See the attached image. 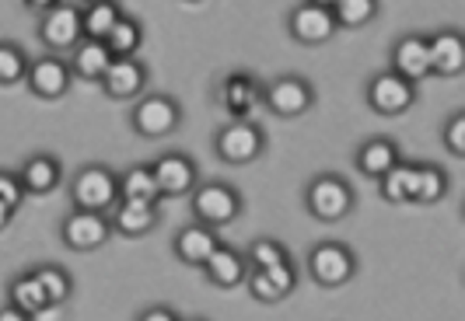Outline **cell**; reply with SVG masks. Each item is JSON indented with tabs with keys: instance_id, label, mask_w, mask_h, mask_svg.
<instances>
[{
	"instance_id": "cell-1",
	"label": "cell",
	"mask_w": 465,
	"mask_h": 321,
	"mask_svg": "<svg viewBox=\"0 0 465 321\" xmlns=\"http://www.w3.org/2000/svg\"><path fill=\"white\" fill-rule=\"evenodd\" d=\"M119 199H123L119 196V171H113L109 164H84L70 179V203H74V209L113 213Z\"/></svg>"
},
{
	"instance_id": "cell-2",
	"label": "cell",
	"mask_w": 465,
	"mask_h": 321,
	"mask_svg": "<svg viewBox=\"0 0 465 321\" xmlns=\"http://www.w3.org/2000/svg\"><path fill=\"white\" fill-rule=\"evenodd\" d=\"M189 207H193V220L203 224V228H228L242 217V192L232 182H221V179H207V182L196 185V192L189 196Z\"/></svg>"
},
{
	"instance_id": "cell-3",
	"label": "cell",
	"mask_w": 465,
	"mask_h": 321,
	"mask_svg": "<svg viewBox=\"0 0 465 321\" xmlns=\"http://www.w3.org/2000/svg\"><path fill=\"white\" fill-rule=\"evenodd\" d=\"M304 209L319 220V224H340L353 213V189L347 179L322 171L304 185Z\"/></svg>"
},
{
	"instance_id": "cell-4",
	"label": "cell",
	"mask_w": 465,
	"mask_h": 321,
	"mask_svg": "<svg viewBox=\"0 0 465 321\" xmlns=\"http://www.w3.org/2000/svg\"><path fill=\"white\" fill-rule=\"evenodd\" d=\"M130 126L143 140H164L183 126V105L164 92H147L130 109Z\"/></svg>"
},
{
	"instance_id": "cell-5",
	"label": "cell",
	"mask_w": 465,
	"mask_h": 321,
	"mask_svg": "<svg viewBox=\"0 0 465 321\" xmlns=\"http://www.w3.org/2000/svg\"><path fill=\"white\" fill-rule=\"evenodd\" d=\"M262 151H266V130L256 119H232L213 137V154L232 168L252 164V160L262 158Z\"/></svg>"
},
{
	"instance_id": "cell-6",
	"label": "cell",
	"mask_w": 465,
	"mask_h": 321,
	"mask_svg": "<svg viewBox=\"0 0 465 321\" xmlns=\"http://www.w3.org/2000/svg\"><path fill=\"white\" fill-rule=\"evenodd\" d=\"M308 276L326 290L347 287L357 276V255L343 241H319L308 248Z\"/></svg>"
},
{
	"instance_id": "cell-7",
	"label": "cell",
	"mask_w": 465,
	"mask_h": 321,
	"mask_svg": "<svg viewBox=\"0 0 465 321\" xmlns=\"http://www.w3.org/2000/svg\"><path fill=\"white\" fill-rule=\"evenodd\" d=\"M39 39L46 43V49L53 56H70L74 49L84 43L81 7H74V4H53L46 15L39 18Z\"/></svg>"
},
{
	"instance_id": "cell-8",
	"label": "cell",
	"mask_w": 465,
	"mask_h": 321,
	"mask_svg": "<svg viewBox=\"0 0 465 321\" xmlns=\"http://www.w3.org/2000/svg\"><path fill=\"white\" fill-rule=\"evenodd\" d=\"M151 171L158 179L162 199H179V196H193L200 185V168L189 158L186 151H164L151 160Z\"/></svg>"
},
{
	"instance_id": "cell-9",
	"label": "cell",
	"mask_w": 465,
	"mask_h": 321,
	"mask_svg": "<svg viewBox=\"0 0 465 321\" xmlns=\"http://www.w3.org/2000/svg\"><path fill=\"white\" fill-rule=\"evenodd\" d=\"M113 238L109 213H88V209H70L60 220V241L70 252H94Z\"/></svg>"
},
{
	"instance_id": "cell-10",
	"label": "cell",
	"mask_w": 465,
	"mask_h": 321,
	"mask_svg": "<svg viewBox=\"0 0 465 321\" xmlns=\"http://www.w3.org/2000/svg\"><path fill=\"white\" fill-rule=\"evenodd\" d=\"M262 105L277 119H298V115H304L315 105V88L298 73H280L277 81L266 84Z\"/></svg>"
},
{
	"instance_id": "cell-11",
	"label": "cell",
	"mask_w": 465,
	"mask_h": 321,
	"mask_svg": "<svg viewBox=\"0 0 465 321\" xmlns=\"http://www.w3.org/2000/svg\"><path fill=\"white\" fill-rule=\"evenodd\" d=\"M417 102V84L402 81L392 70H381L368 81V105L378 115H402Z\"/></svg>"
},
{
	"instance_id": "cell-12",
	"label": "cell",
	"mask_w": 465,
	"mask_h": 321,
	"mask_svg": "<svg viewBox=\"0 0 465 321\" xmlns=\"http://www.w3.org/2000/svg\"><path fill=\"white\" fill-rule=\"evenodd\" d=\"M25 84H28V92L35 94V98H43V102L64 98V94L70 92V84H74V73H70L67 56H53V53H46V56L32 60Z\"/></svg>"
},
{
	"instance_id": "cell-13",
	"label": "cell",
	"mask_w": 465,
	"mask_h": 321,
	"mask_svg": "<svg viewBox=\"0 0 465 321\" xmlns=\"http://www.w3.org/2000/svg\"><path fill=\"white\" fill-rule=\"evenodd\" d=\"M287 28H291V39L302 46H322L340 32L329 4H298L287 18Z\"/></svg>"
},
{
	"instance_id": "cell-14",
	"label": "cell",
	"mask_w": 465,
	"mask_h": 321,
	"mask_svg": "<svg viewBox=\"0 0 465 321\" xmlns=\"http://www.w3.org/2000/svg\"><path fill=\"white\" fill-rule=\"evenodd\" d=\"M262 92H266V84H259L249 70H234L221 81L217 98L232 119H252V112L262 105Z\"/></svg>"
},
{
	"instance_id": "cell-15",
	"label": "cell",
	"mask_w": 465,
	"mask_h": 321,
	"mask_svg": "<svg viewBox=\"0 0 465 321\" xmlns=\"http://www.w3.org/2000/svg\"><path fill=\"white\" fill-rule=\"evenodd\" d=\"M147 81H151V73L140 60H116L98 81V88L113 102H140L147 94Z\"/></svg>"
},
{
	"instance_id": "cell-16",
	"label": "cell",
	"mask_w": 465,
	"mask_h": 321,
	"mask_svg": "<svg viewBox=\"0 0 465 321\" xmlns=\"http://www.w3.org/2000/svg\"><path fill=\"white\" fill-rule=\"evenodd\" d=\"M221 245H224L221 234H217L213 228L196 224V220H189L186 228H179V234L172 238V252H175V258H179L183 266H193V269H203L207 258L217 252Z\"/></svg>"
},
{
	"instance_id": "cell-17",
	"label": "cell",
	"mask_w": 465,
	"mask_h": 321,
	"mask_svg": "<svg viewBox=\"0 0 465 321\" xmlns=\"http://www.w3.org/2000/svg\"><path fill=\"white\" fill-rule=\"evenodd\" d=\"M392 73H399L402 81L410 84H420L423 77H430V35H402L396 46H392Z\"/></svg>"
},
{
	"instance_id": "cell-18",
	"label": "cell",
	"mask_w": 465,
	"mask_h": 321,
	"mask_svg": "<svg viewBox=\"0 0 465 321\" xmlns=\"http://www.w3.org/2000/svg\"><path fill=\"white\" fill-rule=\"evenodd\" d=\"M245 287L259 304H280L298 290V269H294V262H280L273 269H252Z\"/></svg>"
},
{
	"instance_id": "cell-19",
	"label": "cell",
	"mask_w": 465,
	"mask_h": 321,
	"mask_svg": "<svg viewBox=\"0 0 465 321\" xmlns=\"http://www.w3.org/2000/svg\"><path fill=\"white\" fill-rule=\"evenodd\" d=\"M18 179L25 185V196H49L64 185V164L56 154L39 151V154L25 158V164L18 168Z\"/></svg>"
},
{
	"instance_id": "cell-20",
	"label": "cell",
	"mask_w": 465,
	"mask_h": 321,
	"mask_svg": "<svg viewBox=\"0 0 465 321\" xmlns=\"http://www.w3.org/2000/svg\"><path fill=\"white\" fill-rule=\"evenodd\" d=\"M402 164V154H399V143L392 137H371L361 143L357 151V171L371 182H381L392 168Z\"/></svg>"
},
{
	"instance_id": "cell-21",
	"label": "cell",
	"mask_w": 465,
	"mask_h": 321,
	"mask_svg": "<svg viewBox=\"0 0 465 321\" xmlns=\"http://www.w3.org/2000/svg\"><path fill=\"white\" fill-rule=\"evenodd\" d=\"M203 276H207V283H213L217 290H234V287H242L249 279V258H245V252L232 248V245H221L207 258Z\"/></svg>"
},
{
	"instance_id": "cell-22",
	"label": "cell",
	"mask_w": 465,
	"mask_h": 321,
	"mask_svg": "<svg viewBox=\"0 0 465 321\" xmlns=\"http://www.w3.org/2000/svg\"><path fill=\"white\" fill-rule=\"evenodd\" d=\"M430 70L438 77H459L465 73V32L444 28L430 35Z\"/></svg>"
},
{
	"instance_id": "cell-23",
	"label": "cell",
	"mask_w": 465,
	"mask_h": 321,
	"mask_svg": "<svg viewBox=\"0 0 465 321\" xmlns=\"http://www.w3.org/2000/svg\"><path fill=\"white\" fill-rule=\"evenodd\" d=\"M113 220V234H123V238H143L158 228L162 213L154 203H134V199H119L116 209L109 213Z\"/></svg>"
},
{
	"instance_id": "cell-24",
	"label": "cell",
	"mask_w": 465,
	"mask_h": 321,
	"mask_svg": "<svg viewBox=\"0 0 465 321\" xmlns=\"http://www.w3.org/2000/svg\"><path fill=\"white\" fill-rule=\"evenodd\" d=\"M67 63H70L74 81H92V84H98V81L105 77V70L113 67L116 60H113V53H109L105 43H92V39H84V43L67 56Z\"/></svg>"
},
{
	"instance_id": "cell-25",
	"label": "cell",
	"mask_w": 465,
	"mask_h": 321,
	"mask_svg": "<svg viewBox=\"0 0 465 321\" xmlns=\"http://www.w3.org/2000/svg\"><path fill=\"white\" fill-rule=\"evenodd\" d=\"M7 304L11 307H18V311H25V315H32V318H39V315H46L49 307V297H46V290L39 287V279L28 273H18L11 283H7Z\"/></svg>"
},
{
	"instance_id": "cell-26",
	"label": "cell",
	"mask_w": 465,
	"mask_h": 321,
	"mask_svg": "<svg viewBox=\"0 0 465 321\" xmlns=\"http://www.w3.org/2000/svg\"><path fill=\"white\" fill-rule=\"evenodd\" d=\"M119 22H123V7L113 4V0L81 7V32H84V39H92V43H105V39L116 32Z\"/></svg>"
},
{
	"instance_id": "cell-27",
	"label": "cell",
	"mask_w": 465,
	"mask_h": 321,
	"mask_svg": "<svg viewBox=\"0 0 465 321\" xmlns=\"http://www.w3.org/2000/svg\"><path fill=\"white\" fill-rule=\"evenodd\" d=\"M119 196L123 199H134V203H162V189H158V179L151 171V164H134L119 175Z\"/></svg>"
},
{
	"instance_id": "cell-28",
	"label": "cell",
	"mask_w": 465,
	"mask_h": 321,
	"mask_svg": "<svg viewBox=\"0 0 465 321\" xmlns=\"http://www.w3.org/2000/svg\"><path fill=\"white\" fill-rule=\"evenodd\" d=\"M417 179H420V164H410V160H402L399 168H392L378 189H381V199L385 203H392V207H402V203H413V196H417Z\"/></svg>"
},
{
	"instance_id": "cell-29",
	"label": "cell",
	"mask_w": 465,
	"mask_h": 321,
	"mask_svg": "<svg viewBox=\"0 0 465 321\" xmlns=\"http://www.w3.org/2000/svg\"><path fill=\"white\" fill-rule=\"evenodd\" d=\"M28 273L39 279V287L46 290V297L53 307H60V304H67L74 297V276L64 269V266H56V262H39V266H32Z\"/></svg>"
},
{
	"instance_id": "cell-30",
	"label": "cell",
	"mask_w": 465,
	"mask_h": 321,
	"mask_svg": "<svg viewBox=\"0 0 465 321\" xmlns=\"http://www.w3.org/2000/svg\"><path fill=\"white\" fill-rule=\"evenodd\" d=\"M105 46L113 53V60H137L140 46H143V24L134 15H123L116 32L105 39Z\"/></svg>"
},
{
	"instance_id": "cell-31",
	"label": "cell",
	"mask_w": 465,
	"mask_h": 321,
	"mask_svg": "<svg viewBox=\"0 0 465 321\" xmlns=\"http://www.w3.org/2000/svg\"><path fill=\"white\" fill-rule=\"evenodd\" d=\"M448 171H444L441 164H420V179H417V196H413V203L420 207H434V203H441L444 196H448Z\"/></svg>"
},
{
	"instance_id": "cell-32",
	"label": "cell",
	"mask_w": 465,
	"mask_h": 321,
	"mask_svg": "<svg viewBox=\"0 0 465 321\" xmlns=\"http://www.w3.org/2000/svg\"><path fill=\"white\" fill-rule=\"evenodd\" d=\"M336 28H364L368 22L378 18V4L374 0H336L329 4Z\"/></svg>"
},
{
	"instance_id": "cell-33",
	"label": "cell",
	"mask_w": 465,
	"mask_h": 321,
	"mask_svg": "<svg viewBox=\"0 0 465 321\" xmlns=\"http://www.w3.org/2000/svg\"><path fill=\"white\" fill-rule=\"evenodd\" d=\"M32 60L25 56V49L18 43H7L0 39V88H11V84H22L28 77Z\"/></svg>"
},
{
	"instance_id": "cell-34",
	"label": "cell",
	"mask_w": 465,
	"mask_h": 321,
	"mask_svg": "<svg viewBox=\"0 0 465 321\" xmlns=\"http://www.w3.org/2000/svg\"><path fill=\"white\" fill-rule=\"evenodd\" d=\"M245 258H249V273L252 269H273L280 262H291V255H287V248L280 245L277 238H256L245 248Z\"/></svg>"
},
{
	"instance_id": "cell-35",
	"label": "cell",
	"mask_w": 465,
	"mask_h": 321,
	"mask_svg": "<svg viewBox=\"0 0 465 321\" xmlns=\"http://www.w3.org/2000/svg\"><path fill=\"white\" fill-rule=\"evenodd\" d=\"M22 203H25V185H22V179H18V171L0 168V209L18 213Z\"/></svg>"
},
{
	"instance_id": "cell-36",
	"label": "cell",
	"mask_w": 465,
	"mask_h": 321,
	"mask_svg": "<svg viewBox=\"0 0 465 321\" xmlns=\"http://www.w3.org/2000/svg\"><path fill=\"white\" fill-rule=\"evenodd\" d=\"M441 140H444V147H448V154L465 158V112H455L444 122Z\"/></svg>"
},
{
	"instance_id": "cell-37",
	"label": "cell",
	"mask_w": 465,
	"mask_h": 321,
	"mask_svg": "<svg viewBox=\"0 0 465 321\" xmlns=\"http://www.w3.org/2000/svg\"><path fill=\"white\" fill-rule=\"evenodd\" d=\"M137 321H183V315L175 307H168V304H151V307L140 311Z\"/></svg>"
},
{
	"instance_id": "cell-38",
	"label": "cell",
	"mask_w": 465,
	"mask_h": 321,
	"mask_svg": "<svg viewBox=\"0 0 465 321\" xmlns=\"http://www.w3.org/2000/svg\"><path fill=\"white\" fill-rule=\"evenodd\" d=\"M0 321H35V318L18 311V307H11V304H4V307H0Z\"/></svg>"
},
{
	"instance_id": "cell-39",
	"label": "cell",
	"mask_w": 465,
	"mask_h": 321,
	"mask_svg": "<svg viewBox=\"0 0 465 321\" xmlns=\"http://www.w3.org/2000/svg\"><path fill=\"white\" fill-rule=\"evenodd\" d=\"M11 217H15V213H7V209H0V230L7 228V224H11Z\"/></svg>"
},
{
	"instance_id": "cell-40",
	"label": "cell",
	"mask_w": 465,
	"mask_h": 321,
	"mask_svg": "<svg viewBox=\"0 0 465 321\" xmlns=\"http://www.w3.org/2000/svg\"><path fill=\"white\" fill-rule=\"evenodd\" d=\"M183 321H210V318H183Z\"/></svg>"
},
{
	"instance_id": "cell-41",
	"label": "cell",
	"mask_w": 465,
	"mask_h": 321,
	"mask_svg": "<svg viewBox=\"0 0 465 321\" xmlns=\"http://www.w3.org/2000/svg\"><path fill=\"white\" fill-rule=\"evenodd\" d=\"M462 217H465V207H462Z\"/></svg>"
}]
</instances>
